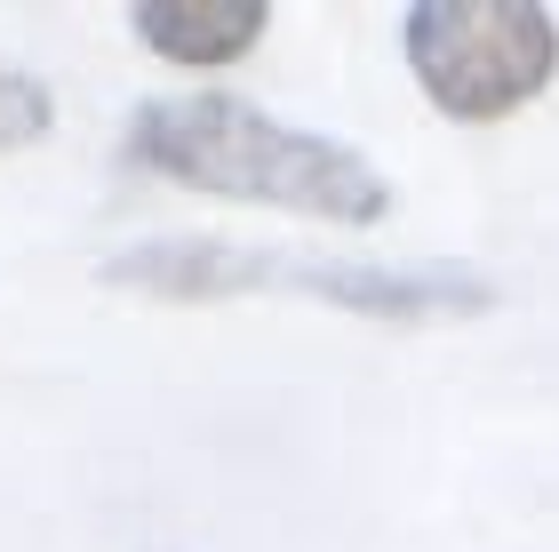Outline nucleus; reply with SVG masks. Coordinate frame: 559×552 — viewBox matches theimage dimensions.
I'll use <instances>...</instances> for the list:
<instances>
[{
    "label": "nucleus",
    "mask_w": 559,
    "mask_h": 552,
    "mask_svg": "<svg viewBox=\"0 0 559 552\" xmlns=\"http://www.w3.org/2000/svg\"><path fill=\"white\" fill-rule=\"evenodd\" d=\"M129 161L152 177L257 200V209H296L328 224H384L392 185L376 177L368 153H352L336 137L288 129L240 96L192 89V96H144L129 120Z\"/></svg>",
    "instance_id": "nucleus-1"
},
{
    "label": "nucleus",
    "mask_w": 559,
    "mask_h": 552,
    "mask_svg": "<svg viewBox=\"0 0 559 552\" xmlns=\"http://www.w3.org/2000/svg\"><path fill=\"white\" fill-rule=\"evenodd\" d=\"M105 289L168 296V305H224L248 289H296L336 313L424 329V320H472L496 305V281L472 265H304L240 240H136L105 257Z\"/></svg>",
    "instance_id": "nucleus-2"
},
{
    "label": "nucleus",
    "mask_w": 559,
    "mask_h": 552,
    "mask_svg": "<svg viewBox=\"0 0 559 552\" xmlns=\"http://www.w3.org/2000/svg\"><path fill=\"white\" fill-rule=\"evenodd\" d=\"M400 48L448 120H503L559 72V16L544 0H416Z\"/></svg>",
    "instance_id": "nucleus-3"
},
{
    "label": "nucleus",
    "mask_w": 559,
    "mask_h": 552,
    "mask_svg": "<svg viewBox=\"0 0 559 552\" xmlns=\"http://www.w3.org/2000/svg\"><path fill=\"white\" fill-rule=\"evenodd\" d=\"M264 0H136L129 33L168 64H233L264 40Z\"/></svg>",
    "instance_id": "nucleus-4"
},
{
    "label": "nucleus",
    "mask_w": 559,
    "mask_h": 552,
    "mask_svg": "<svg viewBox=\"0 0 559 552\" xmlns=\"http://www.w3.org/2000/svg\"><path fill=\"white\" fill-rule=\"evenodd\" d=\"M48 89L33 81V72H16V64H0V153H24V144H40L48 137Z\"/></svg>",
    "instance_id": "nucleus-5"
}]
</instances>
